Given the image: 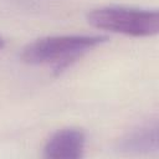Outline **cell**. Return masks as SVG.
Masks as SVG:
<instances>
[{"mask_svg":"<svg viewBox=\"0 0 159 159\" xmlns=\"http://www.w3.org/2000/svg\"><path fill=\"white\" fill-rule=\"evenodd\" d=\"M86 134L78 128H63L55 132L43 145V157L48 159H80L83 157Z\"/></svg>","mask_w":159,"mask_h":159,"instance_id":"obj_4","label":"cell"},{"mask_svg":"<svg viewBox=\"0 0 159 159\" xmlns=\"http://www.w3.org/2000/svg\"><path fill=\"white\" fill-rule=\"evenodd\" d=\"M4 46H5V41H4V39L0 36V50H2Z\"/></svg>","mask_w":159,"mask_h":159,"instance_id":"obj_6","label":"cell"},{"mask_svg":"<svg viewBox=\"0 0 159 159\" xmlns=\"http://www.w3.org/2000/svg\"><path fill=\"white\" fill-rule=\"evenodd\" d=\"M116 150L127 155L153 154L159 150V125L157 119L144 122L128 130L116 144Z\"/></svg>","mask_w":159,"mask_h":159,"instance_id":"obj_3","label":"cell"},{"mask_svg":"<svg viewBox=\"0 0 159 159\" xmlns=\"http://www.w3.org/2000/svg\"><path fill=\"white\" fill-rule=\"evenodd\" d=\"M87 21L99 30L132 37H152L159 31L157 10L108 5L91 10Z\"/></svg>","mask_w":159,"mask_h":159,"instance_id":"obj_2","label":"cell"},{"mask_svg":"<svg viewBox=\"0 0 159 159\" xmlns=\"http://www.w3.org/2000/svg\"><path fill=\"white\" fill-rule=\"evenodd\" d=\"M107 41L102 35H55L37 39L26 45L20 58L32 66H52L60 73L88 51Z\"/></svg>","mask_w":159,"mask_h":159,"instance_id":"obj_1","label":"cell"},{"mask_svg":"<svg viewBox=\"0 0 159 159\" xmlns=\"http://www.w3.org/2000/svg\"><path fill=\"white\" fill-rule=\"evenodd\" d=\"M17 5L29 7V9H41L46 5H50L51 2H55L57 0H14Z\"/></svg>","mask_w":159,"mask_h":159,"instance_id":"obj_5","label":"cell"}]
</instances>
